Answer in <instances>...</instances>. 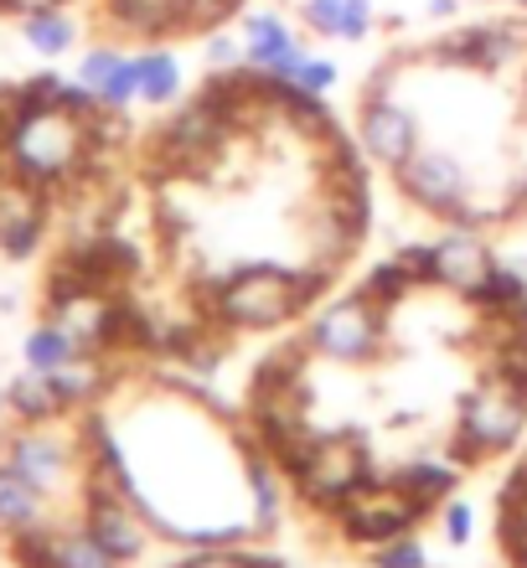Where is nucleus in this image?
Listing matches in <instances>:
<instances>
[{"label": "nucleus", "instance_id": "0eeeda50", "mask_svg": "<svg viewBox=\"0 0 527 568\" xmlns=\"http://www.w3.org/2000/svg\"><path fill=\"white\" fill-rule=\"evenodd\" d=\"M424 511L408 501L404 491H398V480L383 476V480H367L357 496H352L347 507L336 511V527H342V538L352 542V548H377V542L398 538V532H414V523H419Z\"/></svg>", "mask_w": 527, "mask_h": 568}, {"label": "nucleus", "instance_id": "a211bd4d", "mask_svg": "<svg viewBox=\"0 0 527 568\" xmlns=\"http://www.w3.org/2000/svg\"><path fill=\"white\" fill-rule=\"evenodd\" d=\"M47 507H52V501H47L31 480H21L11 465L0 460V532L16 538V532H27V527H42Z\"/></svg>", "mask_w": 527, "mask_h": 568}, {"label": "nucleus", "instance_id": "f8f14e48", "mask_svg": "<svg viewBox=\"0 0 527 568\" xmlns=\"http://www.w3.org/2000/svg\"><path fill=\"white\" fill-rule=\"evenodd\" d=\"M491 264H497V258L476 239V227H455V233H445L439 243H429V284L450 290V295L470 300L482 290L486 274H491Z\"/></svg>", "mask_w": 527, "mask_h": 568}, {"label": "nucleus", "instance_id": "f257e3e1", "mask_svg": "<svg viewBox=\"0 0 527 568\" xmlns=\"http://www.w3.org/2000/svg\"><path fill=\"white\" fill-rule=\"evenodd\" d=\"M332 270H280V264H239L207 300V321L217 331H274L305 305H316Z\"/></svg>", "mask_w": 527, "mask_h": 568}, {"label": "nucleus", "instance_id": "aec40b11", "mask_svg": "<svg viewBox=\"0 0 527 568\" xmlns=\"http://www.w3.org/2000/svg\"><path fill=\"white\" fill-rule=\"evenodd\" d=\"M37 243H42V212H37V202H27L21 192L6 196V202H0V254L31 258Z\"/></svg>", "mask_w": 527, "mask_h": 568}, {"label": "nucleus", "instance_id": "5701e85b", "mask_svg": "<svg viewBox=\"0 0 527 568\" xmlns=\"http://www.w3.org/2000/svg\"><path fill=\"white\" fill-rule=\"evenodd\" d=\"M89 346L78 342L73 331H62L52 315H47L42 326L27 336V346H21V357H27V367H42V373H58V367H68L73 357H83Z\"/></svg>", "mask_w": 527, "mask_h": 568}, {"label": "nucleus", "instance_id": "c85d7f7f", "mask_svg": "<svg viewBox=\"0 0 527 568\" xmlns=\"http://www.w3.org/2000/svg\"><path fill=\"white\" fill-rule=\"evenodd\" d=\"M497 542L507 564L513 568H527V501H497Z\"/></svg>", "mask_w": 527, "mask_h": 568}, {"label": "nucleus", "instance_id": "20e7f679", "mask_svg": "<svg viewBox=\"0 0 527 568\" xmlns=\"http://www.w3.org/2000/svg\"><path fill=\"white\" fill-rule=\"evenodd\" d=\"M290 480H295L301 507L336 517L373 480V460H367V445H362L357 434H316L305 445L301 465L290 470Z\"/></svg>", "mask_w": 527, "mask_h": 568}, {"label": "nucleus", "instance_id": "4468645a", "mask_svg": "<svg viewBox=\"0 0 527 568\" xmlns=\"http://www.w3.org/2000/svg\"><path fill=\"white\" fill-rule=\"evenodd\" d=\"M104 11L130 37H176V31L207 27L202 0H104Z\"/></svg>", "mask_w": 527, "mask_h": 568}, {"label": "nucleus", "instance_id": "6e6552de", "mask_svg": "<svg viewBox=\"0 0 527 568\" xmlns=\"http://www.w3.org/2000/svg\"><path fill=\"white\" fill-rule=\"evenodd\" d=\"M393 176H398V186H404V196L414 207L435 212L445 223H455V212L466 207V196L476 192V186H470V171L455 161L450 150H424L419 145Z\"/></svg>", "mask_w": 527, "mask_h": 568}, {"label": "nucleus", "instance_id": "b1692460", "mask_svg": "<svg viewBox=\"0 0 527 568\" xmlns=\"http://www.w3.org/2000/svg\"><path fill=\"white\" fill-rule=\"evenodd\" d=\"M21 37H27V47L37 52V58L58 62L62 52H73L78 47V27L68 11H37V16H21Z\"/></svg>", "mask_w": 527, "mask_h": 568}, {"label": "nucleus", "instance_id": "9d476101", "mask_svg": "<svg viewBox=\"0 0 527 568\" xmlns=\"http://www.w3.org/2000/svg\"><path fill=\"white\" fill-rule=\"evenodd\" d=\"M227 140H233V124H227L223 114H212L202 99H192V104L176 109L171 124L161 130V155L171 161V171H196V165H207Z\"/></svg>", "mask_w": 527, "mask_h": 568}, {"label": "nucleus", "instance_id": "58836bf2", "mask_svg": "<svg viewBox=\"0 0 527 568\" xmlns=\"http://www.w3.org/2000/svg\"><path fill=\"white\" fill-rule=\"evenodd\" d=\"M523 99H527V78H523Z\"/></svg>", "mask_w": 527, "mask_h": 568}, {"label": "nucleus", "instance_id": "c9c22d12", "mask_svg": "<svg viewBox=\"0 0 527 568\" xmlns=\"http://www.w3.org/2000/svg\"><path fill=\"white\" fill-rule=\"evenodd\" d=\"M424 11L435 16V21H445V16H455V11H460V0H429Z\"/></svg>", "mask_w": 527, "mask_h": 568}, {"label": "nucleus", "instance_id": "393cba45", "mask_svg": "<svg viewBox=\"0 0 527 568\" xmlns=\"http://www.w3.org/2000/svg\"><path fill=\"white\" fill-rule=\"evenodd\" d=\"M135 83L145 104H171L181 93V62L166 47H145V52H135Z\"/></svg>", "mask_w": 527, "mask_h": 568}, {"label": "nucleus", "instance_id": "7ed1b4c3", "mask_svg": "<svg viewBox=\"0 0 527 568\" xmlns=\"http://www.w3.org/2000/svg\"><path fill=\"white\" fill-rule=\"evenodd\" d=\"M527 429V388H517L513 377H482L476 388L460 398V424L450 439V460L482 465L491 455L517 445V434Z\"/></svg>", "mask_w": 527, "mask_h": 568}, {"label": "nucleus", "instance_id": "ea45409f", "mask_svg": "<svg viewBox=\"0 0 527 568\" xmlns=\"http://www.w3.org/2000/svg\"><path fill=\"white\" fill-rule=\"evenodd\" d=\"M0 11H6V0H0Z\"/></svg>", "mask_w": 527, "mask_h": 568}, {"label": "nucleus", "instance_id": "9b49d317", "mask_svg": "<svg viewBox=\"0 0 527 568\" xmlns=\"http://www.w3.org/2000/svg\"><path fill=\"white\" fill-rule=\"evenodd\" d=\"M357 145L367 150V161H373V165L398 171V165L419 150V120H414L398 99H362Z\"/></svg>", "mask_w": 527, "mask_h": 568}, {"label": "nucleus", "instance_id": "2f4dec72", "mask_svg": "<svg viewBox=\"0 0 527 568\" xmlns=\"http://www.w3.org/2000/svg\"><path fill=\"white\" fill-rule=\"evenodd\" d=\"M336 78H342V68H336L332 58H311V52H305V62L295 68V83H301L305 93H321V99L336 89Z\"/></svg>", "mask_w": 527, "mask_h": 568}, {"label": "nucleus", "instance_id": "dca6fc26", "mask_svg": "<svg viewBox=\"0 0 527 568\" xmlns=\"http://www.w3.org/2000/svg\"><path fill=\"white\" fill-rule=\"evenodd\" d=\"M6 408H11L21 424H58L68 414V398H62L58 377L42 373V367H21V373L6 383Z\"/></svg>", "mask_w": 527, "mask_h": 568}, {"label": "nucleus", "instance_id": "423d86ee", "mask_svg": "<svg viewBox=\"0 0 527 568\" xmlns=\"http://www.w3.org/2000/svg\"><path fill=\"white\" fill-rule=\"evenodd\" d=\"M0 460L11 465L21 480H31L47 501H58L68 486H83V460H78V439L58 434L52 424H21V429L0 445Z\"/></svg>", "mask_w": 527, "mask_h": 568}, {"label": "nucleus", "instance_id": "f03ea898", "mask_svg": "<svg viewBox=\"0 0 527 568\" xmlns=\"http://www.w3.org/2000/svg\"><path fill=\"white\" fill-rule=\"evenodd\" d=\"M6 165L11 176L27 186V192H47V186H62L73 181L89 161V124L62 114V109H31V114H16L6 140Z\"/></svg>", "mask_w": 527, "mask_h": 568}, {"label": "nucleus", "instance_id": "c756f323", "mask_svg": "<svg viewBox=\"0 0 527 568\" xmlns=\"http://www.w3.org/2000/svg\"><path fill=\"white\" fill-rule=\"evenodd\" d=\"M367 564L373 568H429V548H424L414 532H398V538L377 542V548H367Z\"/></svg>", "mask_w": 527, "mask_h": 568}, {"label": "nucleus", "instance_id": "2eb2a0df", "mask_svg": "<svg viewBox=\"0 0 527 568\" xmlns=\"http://www.w3.org/2000/svg\"><path fill=\"white\" fill-rule=\"evenodd\" d=\"M78 83H83L104 109H130V99H140L135 58H124L114 47H89L83 62H78Z\"/></svg>", "mask_w": 527, "mask_h": 568}, {"label": "nucleus", "instance_id": "ddd939ff", "mask_svg": "<svg viewBox=\"0 0 527 568\" xmlns=\"http://www.w3.org/2000/svg\"><path fill=\"white\" fill-rule=\"evenodd\" d=\"M243 62L259 73L295 78V68L305 62L301 31L290 27L280 11H243Z\"/></svg>", "mask_w": 527, "mask_h": 568}, {"label": "nucleus", "instance_id": "72a5a7b5", "mask_svg": "<svg viewBox=\"0 0 527 568\" xmlns=\"http://www.w3.org/2000/svg\"><path fill=\"white\" fill-rule=\"evenodd\" d=\"M202 52H207V68H243V42H233V37L217 27L207 31V47H202Z\"/></svg>", "mask_w": 527, "mask_h": 568}, {"label": "nucleus", "instance_id": "cd10ccee", "mask_svg": "<svg viewBox=\"0 0 527 568\" xmlns=\"http://www.w3.org/2000/svg\"><path fill=\"white\" fill-rule=\"evenodd\" d=\"M6 542H11L16 568H58V532H52V523L27 527V532H16Z\"/></svg>", "mask_w": 527, "mask_h": 568}, {"label": "nucleus", "instance_id": "f3484780", "mask_svg": "<svg viewBox=\"0 0 527 568\" xmlns=\"http://www.w3.org/2000/svg\"><path fill=\"white\" fill-rule=\"evenodd\" d=\"M301 21L326 42H362L373 31V0H301Z\"/></svg>", "mask_w": 527, "mask_h": 568}, {"label": "nucleus", "instance_id": "6ab92c4d", "mask_svg": "<svg viewBox=\"0 0 527 568\" xmlns=\"http://www.w3.org/2000/svg\"><path fill=\"white\" fill-rule=\"evenodd\" d=\"M393 480H398V491H404L424 517L439 511L455 496V465H445V460H408L393 470Z\"/></svg>", "mask_w": 527, "mask_h": 568}, {"label": "nucleus", "instance_id": "7c9ffc66", "mask_svg": "<svg viewBox=\"0 0 527 568\" xmlns=\"http://www.w3.org/2000/svg\"><path fill=\"white\" fill-rule=\"evenodd\" d=\"M176 568H249V548H239V542H212V548H192Z\"/></svg>", "mask_w": 527, "mask_h": 568}, {"label": "nucleus", "instance_id": "e433bc0d", "mask_svg": "<svg viewBox=\"0 0 527 568\" xmlns=\"http://www.w3.org/2000/svg\"><path fill=\"white\" fill-rule=\"evenodd\" d=\"M249 568H290V564L274 554H249Z\"/></svg>", "mask_w": 527, "mask_h": 568}, {"label": "nucleus", "instance_id": "412c9836", "mask_svg": "<svg viewBox=\"0 0 527 568\" xmlns=\"http://www.w3.org/2000/svg\"><path fill=\"white\" fill-rule=\"evenodd\" d=\"M58 388L62 398H68V408H99V398L109 393V362L104 352H83V357H73L68 367H58Z\"/></svg>", "mask_w": 527, "mask_h": 568}, {"label": "nucleus", "instance_id": "39448f33", "mask_svg": "<svg viewBox=\"0 0 527 568\" xmlns=\"http://www.w3.org/2000/svg\"><path fill=\"white\" fill-rule=\"evenodd\" d=\"M383 315L388 311H383L377 300H367L362 290L336 295L311 315L305 346H311V357H326V362H336V367H362V362H373L377 346H383Z\"/></svg>", "mask_w": 527, "mask_h": 568}, {"label": "nucleus", "instance_id": "a878e982", "mask_svg": "<svg viewBox=\"0 0 527 568\" xmlns=\"http://www.w3.org/2000/svg\"><path fill=\"white\" fill-rule=\"evenodd\" d=\"M58 568H130V564H120L89 527L78 523L68 532H58Z\"/></svg>", "mask_w": 527, "mask_h": 568}, {"label": "nucleus", "instance_id": "473e14b6", "mask_svg": "<svg viewBox=\"0 0 527 568\" xmlns=\"http://www.w3.org/2000/svg\"><path fill=\"white\" fill-rule=\"evenodd\" d=\"M439 527H445V538L455 542V548H466L470 542V532H476V511H470V501H445L439 507Z\"/></svg>", "mask_w": 527, "mask_h": 568}, {"label": "nucleus", "instance_id": "1a4fd4ad", "mask_svg": "<svg viewBox=\"0 0 527 568\" xmlns=\"http://www.w3.org/2000/svg\"><path fill=\"white\" fill-rule=\"evenodd\" d=\"M78 511H83V527H89L93 538L104 542L120 564H135V558L151 548L155 527L145 523V511H140L124 491H114V486H83Z\"/></svg>", "mask_w": 527, "mask_h": 568}, {"label": "nucleus", "instance_id": "f704fd0d", "mask_svg": "<svg viewBox=\"0 0 527 568\" xmlns=\"http://www.w3.org/2000/svg\"><path fill=\"white\" fill-rule=\"evenodd\" d=\"M393 83H398V62H383V68H373L362 99H393Z\"/></svg>", "mask_w": 527, "mask_h": 568}, {"label": "nucleus", "instance_id": "4c0bfd02", "mask_svg": "<svg viewBox=\"0 0 527 568\" xmlns=\"http://www.w3.org/2000/svg\"><path fill=\"white\" fill-rule=\"evenodd\" d=\"M0 414H6V377H0Z\"/></svg>", "mask_w": 527, "mask_h": 568}, {"label": "nucleus", "instance_id": "bb28decb", "mask_svg": "<svg viewBox=\"0 0 527 568\" xmlns=\"http://www.w3.org/2000/svg\"><path fill=\"white\" fill-rule=\"evenodd\" d=\"M408 290H419V284L408 280V270H404V264H398V254H393V258H383V264H373V274L362 280V295H367V300H377L383 311H393V305H398V300H404Z\"/></svg>", "mask_w": 527, "mask_h": 568}, {"label": "nucleus", "instance_id": "4be33fe9", "mask_svg": "<svg viewBox=\"0 0 527 568\" xmlns=\"http://www.w3.org/2000/svg\"><path fill=\"white\" fill-rule=\"evenodd\" d=\"M470 305L482 315H517L527 305V270H517V264H491V274H486L482 290L470 295Z\"/></svg>", "mask_w": 527, "mask_h": 568}]
</instances>
